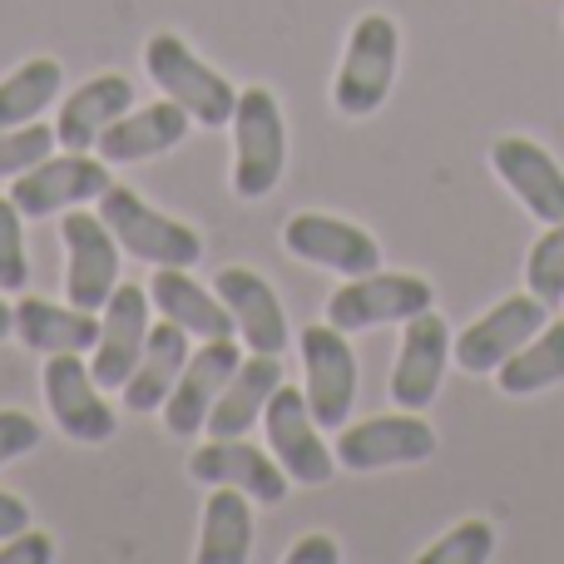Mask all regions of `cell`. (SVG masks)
<instances>
[{
    "label": "cell",
    "mask_w": 564,
    "mask_h": 564,
    "mask_svg": "<svg viewBox=\"0 0 564 564\" xmlns=\"http://www.w3.org/2000/svg\"><path fill=\"white\" fill-rule=\"evenodd\" d=\"M154 302H149V288H134V282H119L105 302V317H99V341H95V357H89V371L105 391L124 387L129 371L139 367L144 357V341L149 327H154Z\"/></svg>",
    "instance_id": "cell-14"
},
{
    "label": "cell",
    "mask_w": 564,
    "mask_h": 564,
    "mask_svg": "<svg viewBox=\"0 0 564 564\" xmlns=\"http://www.w3.org/2000/svg\"><path fill=\"white\" fill-rule=\"evenodd\" d=\"M564 381V317L545 322L506 367L496 371V387L506 397H535V391H550Z\"/></svg>",
    "instance_id": "cell-28"
},
{
    "label": "cell",
    "mask_w": 564,
    "mask_h": 564,
    "mask_svg": "<svg viewBox=\"0 0 564 564\" xmlns=\"http://www.w3.org/2000/svg\"><path fill=\"white\" fill-rule=\"evenodd\" d=\"M144 69H149V79H154V85L174 99V105L188 109V119H194V124H204V129L234 124V109H238L234 79L218 75L208 59H198L194 45H188L184 35H174V30L149 35Z\"/></svg>",
    "instance_id": "cell-2"
},
{
    "label": "cell",
    "mask_w": 564,
    "mask_h": 564,
    "mask_svg": "<svg viewBox=\"0 0 564 564\" xmlns=\"http://www.w3.org/2000/svg\"><path fill=\"white\" fill-rule=\"evenodd\" d=\"M253 555V506L243 490L214 486L204 500V525H198V564H243Z\"/></svg>",
    "instance_id": "cell-26"
},
{
    "label": "cell",
    "mask_w": 564,
    "mask_h": 564,
    "mask_svg": "<svg viewBox=\"0 0 564 564\" xmlns=\"http://www.w3.org/2000/svg\"><path fill=\"white\" fill-rule=\"evenodd\" d=\"M282 248L292 258H302V263L327 268V273H341V278H361L381 268L377 238L367 228L347 224V218H332V214H292L282 224Z\"/></svg>",
    "instance_id": "cell-13"
},
{
    "label": "cell",
    "mask_w": 564,
    "mask_h": 564,
    "mask_svg": "<svg viewBox=\"0 0 564 564\" xmlns=\"http://www.w3.org/2000/svg\"><path fill=\"white\" fill-rule=\"evenodd\" d=\"M282 387V361L273 351H253V357L238 361V371L228 377V387L218 391L214 411H208L204 431L208 436H248V431L263 421L268 401Z\"/></svg>",
    "instance_id": "cell-23"
},
{
    "label": "cell",
    "mask_w": 564,
    "mask_h": 564,
    "mask_svg": "<svg viewBox=\"0 0 564 564\" xmlns=\"http://www.w3.org/2000/svg\"><path fill=\"white\" fill-rule=\"evenodd\" d=\"M263 431H268V451L288 470V480H297V486H327L337 476V451H327V441H322V426L312 416L302 387L273 391V401L263 411Z\"/></svg>",
    "instance_id": "cell-8"
},
{
    "label": "cell",
    "mask_w": 564,
    "mask_h": 564,
    "mask_svg": "<svg viewBox=\"0 0 564 564\" xmlns=\"http://www.w3.org/2000/svg\"><path fill=\"white\" fill-rule=\"evenodd\" d=\"M134 105L139 99H134V79L129 75H95V79H85V85H75L55 115L59 149H95L99 134Z\"/></svg>",
    "instance_id": "cell-21"
},
{
    "label": "cell",
    "mask_w": 564,
    "mask_h": 564,
    "mask_svg": "<svg viewBox=\"0 0 564 564\" xmlns=\"http://www.w3.org/2000/svg\"><path fill=\"white\" fill-rule=\"evenodd\" d=\"M59 238H65V302L89 312H105L109 292L119 288V238L109 224L85 208H69L59 218Z\"/></svg>",
    "instance_id": "cell-9"
},
{
    "label": "cell",
    "mask_w": 564,
    "mask_h": 564,
    "mask_svg": "<svg viewBox=\"0 0 564 564\" xmlns=\"http://www.w3.org/2000/svg\"><path fill=\"white\" fill-rule=\"evenodd\" d=\"M149 302L159 307V317L178 322L194 341H224L238 332L228 302L218 297V292L198 288V282L188 278V268H159L154 282H149Z\"/></svg>",
    "instance_id": "cell-24"
},
{
    "label": "cell",
    "mask_w": 564,
    "mask_h": 564,
    "mask_svg": "<svg viewBox=\"0 0 564 564\" xmlns=\"http://www.w3.org/2000/svg\"><path fill=\"white\" fill-rule=\"evenodd\" d=\"M490 169H496L500 184L530 208V218H540V224H560L564 218V169L535 139H525V134L496 139V144H490Z\"/></svg>",
    "instance_id": "cell-17"
},
{
    "label": "cell",
    "mask_w": 564,
    "mask_h": 564,
    "mask_svg": "<svg viewBox=\"0 0 564 564\" xmlns=\"http://www.w3.org/2000/svg\"><path fill=\"white\" fill-rule=\"evenodd\" d=\"M214 292L228 302L234 327H238V337H243L248 347L273 351V357L288 351V312H282L273 282L258 278L253 268H224L218 282H214Z\"/></svg>",
    "instance_id": "cell-20"
},
{
    "label": "cell",
    "mask_w": 564,
    "mask_h": 564,
    "mask_svg": "<svg viewBox=\"0 0 564 564\" xmlns=\"http://www.w3.org/2000/svg\"><path fill=\"white\" fill-rule=\"evenodd\" d=\"M188 476L204 480V486H234L258 506H282L292 486L288 470L278 466V456L258 451L243 436H214L208 446H198L188 456Z\"/></svg>",
    "instance_id": "cell-15"
},
{
    "label": "cell",
    "mask_w": 564,
    "mask_h": 564,
    "mask_svg": "<svg viewBox=\"0 0 564 564\" xmlns=\"http://www.w3.org/2000/svg\"><path fill=\"white\" fill-rule=\"evenodd\" d=\"M35 446H40L35 416H25V411H0V466H10V460L30 456Z\"/></svg>",
    "instance_id": "cell-33"
},
{
    "label": "cell",
    "mask_w": 564,
    "mask_h": 564,
    "mask_svg": "<svg viewBox=\"0 0 564 564\" xmlns=\"http://www.w3.org/2000/svg\"><path fill=\"white\" fill-rule=\"evenodd\" d=\"M451 361V327L436 307L416 312L401 332V351L397 367H391V401L401 411H426L441 391V377H446Z\"/></svg>",
    "instance_id": "cell-16"
},
{
    "label": "cell",
    "mask_w": 564,
    "mask_h": 564,
    "mask_svg": "<svg viewBox=\"0 0 564 564\" xmlns=\"http://www.w3.org/2000/svg\"><path fill=\"white\" fill-rule=\"evenodd\" d=\"M188 357H194V347H188V332L178 327V322H154L149 327V341H144V357H139V367L129 371V381L119 387V397H124V411H134V416H149V411H164L169 391H174V381L184 377Z\"/></svg>",
    "instance_id": "cell-22"
},
{
    "label": "cell",
    "mask_w": 564,
    "mask_h": 564,
    "mask_svg": "<svg viewBox=\"0 0 564 564\" xmlns=\"http://www.w3.org/2000/svg\"><path fill=\"white\" fill-rule=\"evenodd\" d=\"M490 555H496V530H490V520H460V525L446 530L431 550H421V564H486Z\"/></svg>",
    "instance_id": "cell-29"
},
{
    "label": "cell",
    "mask_w": 564,
    "mask_h": 564,
    "mask_svg": "<svg viewBox=\"0 0 564 564\" xmlns=\"http://www.w3.org/2000/svg\"><path fill=\"white\" fill-rule=\"evenodd\" d=\"M15 337L25 341L40 357H55V351H95L99 341V312L89 307H59L45 297H20L15 302Z\"/></svg>",
    "instance_id": "cell-25"
},
{
    "label": "cell",
    "mask_w": 564,
    "mask_h": 564,
    "mask_svg": "<svg viewBox=\"0 0 564 564\" xmlns=\"http://www.w3.org/2000/svg\"><path fill=\"white\" fill-rule=\"evenodd\" d=\"M238 341L224 337V341H204V347L188 357L184 377L174 381V391H169L164 401V426L174 431V436H194V431H204L208 411H214L218 391L228 387V377L238 371Z\"/></svg>",
    "instance_id": "cell-19"
},
{
    "label": "cell",
    "mask_w": 564,
    "mask_h": 564,
    "mask_svg": "<svg viewBox=\"0 0 564 564\" xmlns=\"http://www.w3.org/2000/svg\"><path fill=\"white\" fill-rule=\"evenodd\" d=\"M397 59H401V30L391 15L367 10L351 25L347 50H341L337 79H332V105L347 119H367L387 105L391 85H397Z\"/></svg>",
    "instance_id": "cell-1"
},
{
    "label": "cell",
    "mask_w": 564,
    "mask_h": 564,
    "mask_svg": "<svg viewBox=\"0 0 564 564\" xmlns=\"http://www.w3.org/2000/svg\"><path fill=\"white\" fill-rule=\"evenodd\" d=\"M55 560V540L45 530H20L0 545V564H50Z\"/></svg>",
    "instance_id": "cell-34"
},
{
    "label": "cell",
    "mask_w": 564,
    "mask_h": 564,
    "mask_svg": "<svg viewBox=\"0 0 564 564\" xmlns=\"http://www.w3.org/2000/svg\"><path fill=\"white\" fill-rule=\"evenodd\" d=\"M302 347V371H307V406L317 426L341 431L351 421V401H357V351H351L347 332L332 322H317L297 337Z\"/></svg>",
    "instance_id": "cell-10"
},
{
    "label": "cell",
    "mask_w": 564,
    "mask_h": 564,
    "mask_svg": "<svg viewBox=\"0 0 564 564\" xmlns=\"http://www.w3.org/2000/svg\"><path fill=\"white\" fill-rule=\"evenodd\" d=\"M288 564H341V545L332 535H302L288 550Z\"/></svg>",
    "instance_id": "cell-35"
},
{
    "label": "cell",
    "mask_w": 564,
    "mask_h": 564,
    "mask_svg": "<svg viewBox=\"0 0 564 564\" xmlns=\"http://www.w3.org/2000/svg\"><path fill=\"white\" fill-rule=\"evenodd\" d=\"M99 218H105L109 234L119 238V248H124L129 258H139V263L194 268L198 258H204V238H198L194 228L159 214L154 204H144V198L124 184H109L105 194H99Z\"/></svg>",
    "instance_id": "cell-4"
},
{
    "label": "cell",
    "mask_w": 564,
    "mask_h": 564,
    "mask_svg": "<svg viewBox=\"0 0 564 564\" xmlns=\"http://www.w3.org/2000/svg\"><path fill=\"white\" fill-rule=\"evenodd\" d=\"M436 302V288L416 273H361L347 278L337 292L327 297V322L337 332H367V327H387V322H411L416 312H426Z\"/></svg>",
    "instance_id": "cell-6"
},
{
    "label": "cell",
    "mask_w": 564,
    "mask_h": 564,
    "mask_svg": "<svg viewBox=\"0 0 564 564\" xmlns=\"http://www.w3.org/2000/svg\"><path fill=\"white\" fill-rule=\"evenodd\" d=\"M115 178H109L105 159H95L89 149H65V154H50L35 169L15 174L10 204L25 218H50V214H69L79 204H99V194Z\"/></svg>",
    "instance_id": "cell-5"
},
{
    "label": "cell",
    "mask_w": 564,
    "mask_h": 564,
    "mask_svg": "<svg viewBox=\"0 0 564 564\" xmlns=\"http://www.w3.org/2000/svg\"><path fill=\"white\" fill-rule=\"evenodd\" d=\"M30 282V253H25V214L10 204V194L0 198V288L25 292Z\"/></svg>",
    "instance_id": "cell-32"
},
{
    "label": "cell",
    "mask_w": 564,
    "mask_h": 564,
    "mask_svg": "<svg viewBox=\"0 0 564 564\" xmlns=\"http://www.w3.org/2000/svg\"><path fill=\"white\" fill-rule=\"evenodd\" d=\"M55 124L35 119V124H20V129H0V178H15L25 169H35L40 159L55 154Z\"/></svg>",
    "instance_id": "cell-30"
},
{
    "label": "cell",
    "mask_w": 564,
    "mask_h": 564,
    "mask_svg": "<svg viewBox=\"0 0 564 564\" xmlns=\"http://www.w3.org/2000/svg\"><path fill=\"white\" fill-rule=\"evenodd\" d=\"M20 530H30V506L10 490H0V540L20 535Z\"/></svg>",
    "instance_id": "cell-36"
},
{
    "label": "cell",
    "mask_w": 564,
    "mask_h": 564,
    "mask_svg": "<svg viewBox=\"0 0 564 564\" xmlns=\"http://www.w3.org/2000/svg\"><path fill=\"white\" fill-rule=\"evenodd\" d=\"M59 95H65V65L59 59L35 55L25 65H15L0 79V129L35 124Z\"/></svg>",
    "instance_id": "cell-27"
},
{
    "label": "cell",
    "mask_w": 564,
    "mask_h": 564,
    "mask_svg": "<svg viewBox=\"0 0 564 564\" xmlns=\"http://www.w3.org/2000/svg\"><path fill=\"white\" fill-rule=\"evenodd\" d=\"M436 431L421 421V411H391V416H371L357 426L337 431V466L347 470H387V466H421L436 456Z\"/></svg>",
    "instance_id": "cell-11"
},
{
    "label": "cell",
    "mask_w": 564,
    "mask_h": 564,
    "mask_svg": "<svg viewBox=\"0 0 564 564\" xmlns=\"http://www.w3.org/2000/svg\"><path fill=\"white\" fill-rule=\"evenodd\" d=\"M188 109L184 105H174V99H154V105H134V109H124V115L115 119V124L99 134V159H105L109 169L115 164H144V159H159V154H169V149H178L184 144V134H188Z\"/></svg>",
    "instance_id": "cell-18"
},
{
    "label": "cell",
    "mask_w": 564,
    "mask_h": 564,
    "mask_svg": "<svg viewBox=\"0 0 564 564\" xmlns=\"http://www.w3.org/2000/svg\"><path fill=\"white\" fill-rule=\"evenodd\" d=\"M550 322V302H540L535 292H520V297H500L486 317H476L466 332L456 337V367L470 377H490L500 371L540 327Z\"/></svg>",
    "instance_id": "cell-12"
},
{
    "label": "cell",
    "mask_w": 564,
    "mask_h": 564,
    "mask_svg": "<svg viewBox=\"0 0 564 564\" xmlns=\"http://www.w3.org/2000/svg\"><path fill=\"white\" fill-rule=\"evenodd\" d=\"M40 381H45L50 416H55V426L65 431L69 441H79V446H105V441L115 436V426H119L115 406L105 401V387L95 381L85 351H55V357H45Z\"/></svg>",
    "instance_id": "cell-7"
},
{
    "label": "cell",
    "mask_w": 564,
    "mask_h": 564,
    "mask_svg": "<svg viewBox=\"0 0 564 564\" xmlns=\"http://www.w3.org/2000/svg\"><path fill=\"white\" fill-rule=\"evenodd\" d=\"M288 169V124H282L278 95L268 85L238 89L234 109V194L258 204L282 184Z\"/></svg>",
    "instance_id": "cell-3"
},
{
    "label": "cell",
    "mask_w": 564,
    "mask_h": 564,
    "mask_svg": "<svg viewBox=\"0 0 564 564\" xmlns=\"http://www.w3.org/2000/svg\"><path fill=\"white\" fill-rule=\"evenodd\" d=\"M10 332H15V307L6 302V288H0V341H6Z\"/></svg>",
    "instance_id": "cell-37"
},
{
    "label": "cell",
    "mask_w": 564,
    "mask_h": 564,
    "mask_svg": "<svg viewBox=\"0 0 564 564\" xmlns=\"http://www.w3.org/2000/svg\"><path fill=\"white\" fill-rule=\"evenodd\" d=\"M525 282L540 302H564V218L545 228L535 248H530V263H525Z\"/></svg>",
    "instance_id": "cell-31"
}]
</instances>
